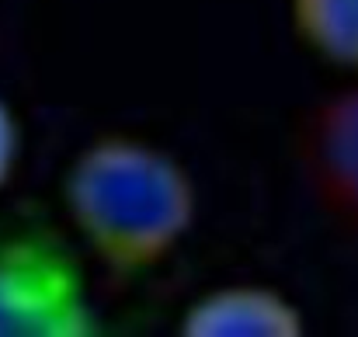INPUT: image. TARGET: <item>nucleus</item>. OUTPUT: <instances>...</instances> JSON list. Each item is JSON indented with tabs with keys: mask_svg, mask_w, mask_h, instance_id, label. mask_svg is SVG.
Instances as JSON below:
<instances>
[{
	"mask_svg": "<svg viewBox=\"0 0 358 337\" xmlns=\"http://www.w3.org/2000/svg\"><path fill=\"white\" fill-rule=\"evenodd\" d=\"M17 157H21V122L0 94V192L10 181V174L17 167Z\"/></svg>",
	"mask_w": 358,
	"mask_h": 337,
	"instance_id": "obj_6",
	"label": "nucleus"
},
{
	"mask_svg": "<svg viewBox=\"0 0 358 337\" xmlns=\"http://www.w3.org/2000/svg\"><path fill=\"white\" fill-rule=\"evenodd\" d=\"M292 31L331 66L358 70V0H289Z\"/></svg>",
	"mask_w": 358,
	"mask_h": 337,
	"instance_id": "obj_5",
	"label": "nucleus"
},
{
	"mask_svg": "<svg viewBox=\"0 0 358 337\" xmlns=\"http://www.w3.org/2000/svg\"><path fill=\"white\" fill-rule=\"evenodd\" d=\"M303 160L324 206L358 226V87L334 94L313 112Z\"/></svg>",
	"mask_w": 358,
	"mask_h": 337,
	"instance_id": "obj_3",
	"label": "nucleus"
},
{
	"mask_svg": "<svg viewBox=\"0 0 358 337\" xmlns=\"http://www.w3.org/2000/svg\"><path fill=\"white\" fill-rule=\"evenodd\" d=\"M303 331L299 306L285 292L254 282L216 285L181 313L185 337H299Z\"/></svg>",
	"mask_w": 358,
	"mask_h": 337,
	"instance_id": "obj_4",
	"label": "nucleus"
},
{
	"mask_svg": "<svg viewBox=\"0 0 358 337\" xmlns=\"http://www.w3.org/2000/svg\"><path fill=\"white\" fill-rule=\"evenodd\" d=\"M105 334L77 247L45 220L0 216V337Z\"/></svg>",
	"mask_w": 358,
	"mask_h": 337,
	"instance_id": "obj_2",
	"label": "nucleus"
},
{
	"mask_svg": "<svg viewBox=\"0 0 358 337\" xmlns=\"http://www.w3.org/2000/svg\"><path fill=\"white\" fill-rule=\"evenodd\" d=\"M63 209L98 264L119 278H136L188 236L199 192L174 153L136 136H101L70 160Z\"/></svg>",
	"mask_w": 358,
	"mask_h": 337,
	"instance_id": "obj_1",
	"label": "nucleus"
}]
</instances>
